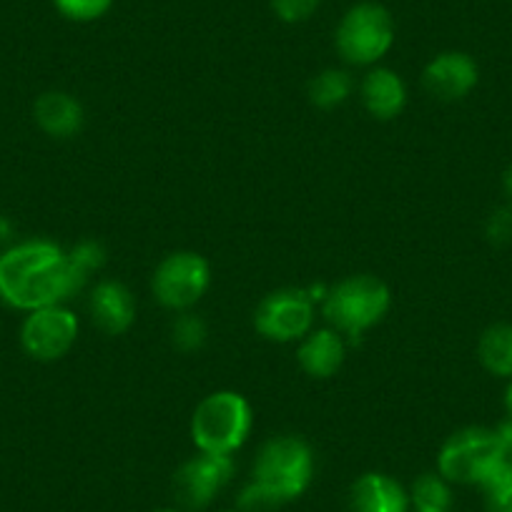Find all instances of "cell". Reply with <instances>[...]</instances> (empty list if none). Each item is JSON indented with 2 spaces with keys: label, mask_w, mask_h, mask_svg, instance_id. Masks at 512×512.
Returning a JSON list of instances; mask_svg holds the SVG:
<instances>
[{
  "label": "cell",
  "mask_w": 512,
  "mask_h": 512,
  "mask_svg": "<svg viewBox=\"0 0 512 512\" xmlns=\"http://www.w3.org/2000/svg\"><path fill=\"white\" fill-rule=\"evenodd\" d=\"M505 457H507V460H510V462H512V452H510V455H505Z\"/></svg>",
  "instance_id": "obj_31"
},
{
  "label": "cell",
  "mask_w": 512,
  "mask_h": 512,
  "mask_svg": "<svg viewBox=\"0 0 512 512\" xmlns=\"http://www.w3.org/2000/svg\"><path fill=\"white\" fill-rule=\"evenodd\" d=\"M174 344L184 352H191V349H199L206 339V327L199 317L194 314H184V317L176 319L174 324Z\"/></svg>",
  "instance_id": "obj_21"
},
{
  "label": "cell",
  "mask_w": 512,
  "mask_h": 512,
  "mask_svg": "<svg viewBox=\"0 0 512 512\" xmlns=\"http://www.w3.org/2000/svg\"><path fill=\"white\" fill-rule=\"evenodd\" d=\"M86 279L76 272L68 251L46 239L21 241L0 251V299L21 312L63 304L81 292Z\"/></svg>",
  "instance_id": "obj_1"
},
{
  "label": "cell",
  "mask_w": 512,
  "mask_h": 512,
  "mask_svg": "<svg viewBox=\"0 0 512 512\" xmlns=\"http://www.w3.org/2000/svg\"><path fill=\"white\" fill-rule=\"evenodd\" d=\"M224 512H236V510H224Z\"/></svg>",
  "instance_id": "obj_32"
},
{
  "label": "cell",
  "mask_w": 512,
  "mask_h": 512,
  "mask_svg": "<svg viewBox=\"0 0 512 512\" xmlns=\"http://www.w3.org/2000/svg\"><path fill=\"white\" fill-rule=\"evenodd\" d=\"M422 81L432 96L442 98V101H460L477 86L480 68H477L475 58L467 53L447 51L427 63Z\"/></svg>",
  "instance_id": "obj_11"
},
{
  "label": "cell",
  "mask_w": 512,
  "mask_h": 512,
  "mask_svg": "<svg viewBox=\"0 0 512 512\" xmlns=\"http://www.w3.org/2000/svg\"><path fill=\"white\" fill-rule=\"evenodd\" d=\"M33 118L43 134L53 139H71L83 126V106L63 91H48L38 96L33 106Z\"/></svg>",
  "instance_id": "obj_14"
},
{
  "label": "cell",
  "mask_w": 512,
  "mask_h": 512,
  "mask_svg": "<svg viewBox=\"0 0 512 512\" xmlns=\"http://www.w3.org/2000/svg\"><path fill=\"white\" fill-rule=\"evenodd\" d=\"M505 191H507V196L512 199V166L505 171Z\"/></svg>",
  "instance_id": "obj_29"
},
{
  "label": "cell",
  "mask_w": 512,
  "mask_h": 512,
  "mask_svg": "<svg viewBox=\"0 0 512 512\" xmlns=\"http://www.w3.org/2000/svg\"><path fill=\"white\" fill-rule=\"evenodd\" d=\"M211 269L204 256L194 251H176L166 256L154 274V294L164 307L189 309L209 289Z\"/></svg>",
  "instance_id": "obj_7"
},
{
  "label": "cell",
  "mask_w": 512,
  "mask_h": 512,
  "mask_svg": "<svg viewBox=\"0 0 512 512\" xmlns=\"http://www.w3.org/2000/svg\"><path fill=\"white\" fill-rule=\"evenodd\" d=\"M390 289L382 279L359 274V277L344 279L342 284L327 292L324 297V317L337 332L359 337L364 329L382 322L390 312Z\"/></svg>",
  "instance_id": "obj_4"
},
{
  "label": "cell",
  "mask_w": 512,
  "mask_h": 512,
  "mask_svg": "<svg viewBox=\"0 0 512 512\" xmlns=\"http://www.w3.org/2000/svg\"><path fill=\"white\" fill-rule=\"evenodd\" d=\"M91 317L106 334H123L136 319L134 294L121 282H101L91 294Z\"/></svg>",
  "instance_id": "obj_13"
},
{
  "label": "cell",
  "mask_w": 512,
  "mask_h": 512,
  "mask_svg": "<svg viewBox=\"0 0 512 512\" xmlns=\"http://www.w3.org/2000/svg\"><path fill=\"white\" fill-rule=\"evenodd\" d=\"M68 256H71V264L76 267V272L81 274L86 282L88 274L101 269L103 262H106V251H103V246L96 244V241H81L76 249L68 251Z\"/></svg>",
  "instance_id": "obj_22"
},
{
  "label": "cell",
  "mask_w": 512,
  "mask_h": 512,
  "mask_svg": "<svg viewBox=\"0 0 512 512\" xmlns=\"http://www.w3.org/2000/svg\"><path fill=\"white\" fill-rule=\"evenodd\" d=\"M485 497V512H512V485Z\"/></svg>",
  "instance_id": "obj_26"
},
{
  "label": "cell",
  "mask_w": 512,
  "mask_h": 512,
  "mask_svg": "<svg viewBox=\"0 0 512 512\" xmlns=\"http://www.w3.org/2000/svg\"><path fill=\"white\" fill-rule=\"evenodd\" d=\"M234 475V460L231 455H211V452H199L189 462L176 470L174 475V495L189 510H201L209 505L221 492V487L229 485Z\"/></svg>",
  "instance_id": "obj_10"
},
{
  "label": "cell",
  "mask_w": 512,
  "mask_h": 512,
  "mask_svg": "<svg viewBox=\"0 0 512 512\" xmlns=\"http://www.w3.org/2000/svg\"><path fill=\"white\" fill-rule=\"evenodd\" d=\"M156 512H176V510H156Z\"/></svg>",
  "instance_id": "obj_30"
},
{
  "label": "cell",
  "mask_w": 512,
  "mask_h": 512,
  "mask_svg": "<svg viewBox=\"0 0 512 512\" xmlns=\"http://www.w3.org/2000/svg\"><path fill=\"white\" fill-rule=\"evenodd\" d=\"M314 322V299L304 289H279L269 294L254 314L259 334L272 342L304 337Z\"/></svg>",
  "instance_id": "obj_9"
},
{
  "label": "cell",
  "mask_w": 512,
  "mask_h": 512,
  "mask_svg": "<svg viewBox=\"0 0 512 512\" xmlns=\"http://www.w3.org/2000/svg\"><path fill=\"white\" fill-rule=\"evenodd\" d=\"M11 239V224L6 219H0V241Z\"/></svg>",
  "instance_id": "obj_28"
},
{
  "label": "cell",
  "mask_w": 512,
  "mask_h": 512,
  "mask_svg": "<svg viewBox=\"0 0 512 512\" xmlns=\"http://www.w3.org/2000/svg\"><path fill=\"white\" fill-rule=\"evenodd\" d=\"M502 457H505V452H502L495 430L465 427L442 445L437 465H440V475L447 482L480 485L485 472Z\"/></svg>",
  "instance_id": "obj_6"
},
{
  "label": "cell",
  "mask_w": 512,
  "mask_h": 512,
  "mask_svg": "<svg viewBox=\"0 0 512 512\" xmlns=\"http://www.w3.org/2000/svg\"><path fill=\"white\" fill-rule=\"evenodd\" d=\"M505 410H507V420H512V379L505 390Z\"/></svg>",
  "instance_id": "obj_27"
},
{
  "label": "cell",
  "mask_w": 512,
  "mask_h": 512,
  "mask_svg": "<svg viewBox=\"0 0 512 512\" xmlns=\"http://www.w3.org/2000/svg\"><path fill=\"white\" fill-rule=\"evenodd\" d=\"M53 6L68 21L91 23L111 11L113 0H53Z\"/></svg>",
  "instance_id": "obj_20"
},
{
  "label": "cell",
  "mask_w": 512,
  "mask_h": 512,
  "mask_svg": "<svg viewBox=\"0 0 512 512\" xmlns=\"http://www.w3.org/2000/svg\"><path fill=\"white\" fill-rule=\"evenodd\" d=\"M487 236L495 244H507L512 241V209H497L487 221Z\"/></svg>",
  "instance_id": "obj_25"
},
{
  "label": "cell",
  "mask_w": 512,
  "mask_h": 512,
  "mask_svg": "<svg viewBox=\"0 0 512 512\" xmlns=\"http://www.w3.org/2000/svg\"><path fill=\"white\" fill-rule=\"evenodd\" d=\"M239 507L241 512H274L282 507V502L277 500L274 495H269L262 485H246L239 495Z\"/></svg>",
  "instance_id": "obj_24"
},
{
  "label": "cell",
  "mask_w": 512,
  "mask_h": 512,
  "mask_svg": "<svg viewBox=\"0 0 512 512\" xmlns=\"http://www.w3.org/2000/svg\"><path fill=\"white\" fill-rule=\"evenodd\" d=\"M349 505L352 512H407L410 495L395 477L367 472L352 485Z\"/></svg>",
  "instance_id": "obj_12"
},
{
  "label": "cell",
  "mask_w": 512,
  "mask_h": 512,
  "mask_svg": "<svg viewBox=\"0 0 512 512\" xmlns=\"http://www.w3.org/2000/svg\"><path fill=\"white\" fill-rule=\"evenodd\" d=\"M410 500L415 502L417 512H450L452 505V490L450 482L442 475H427L417 477L412 485Z\"/></svg>",
  "instance_id": "obj_18"
},
{
  "label": "cell",
  "mask_w": 512,
  "mask_h": 512,
  "mask_svg": "<svg viewBox=\"0 0 512 512\" xmlns=\"http://www.w3.org/2000/svg\"><path fill=\"white\" fill-rule=\"evenodd\" d=\"M314 477L312 447L302 437H274L262 447L254 465V482L279 502L302 495Z\"/></svg>",
  "instance_id": "obj_3"
},
{
  "label": "cell",
  "mask_w": 512,
  "mask_h": 512,
  "mask_svg": "<svg viewBox=\"0 0 512 512\" xmlns=\"http://www.w3.org/2000/svg\"><path fill=\"white\" fill-rule=\"evenodd\" d=\"M395 43V18L379 3H357L344 13L337 28V51L354 66H369Z\"/></svg>",
  "instance_id": "obj_5"
},
{
  "label": "cell",
  "mask_w": 512,
  "mask_h": 512,
  "mask_svg": "<svg viewBox=\"0 0 512 512\" xmlns=\"http://www.w3.org/2000/svg\"><path fill=\"white\" fill-rule=\"evenodd\" d=\"M78 337V319L63 304L28 312L21 327V344L28 357L38 362H56L66 357Z\"/></svg>",
  "instance_id": "obj_8"
},
{
  "label": "cell",
  "mask_w": 512,
  "mask_h": 512,
  "mask_svg": "<svg viewBox=\"0 0 512 512\" xmlns=\"http://www.w3.org/2000/svg\"><path fill=\"white\" fill-rule=\"evenodd\" d=\"M362 98L367 111L374 118H382V121H390L397 113L405 108L407 91L402 78L397 76L390 68H374L367 73L362 83Z\"/></svg>",
  "instance_id": "obj_15"
},
{
  "label": "cell",
  "mask_w": 512,
  "mask_h": 512,
  "mask_svg": "<svg viewBox=\"0 0 512 512\" xmlns=\"http://www.w3.org/2000/svg\"><path fill=\"white\" fill-rule=\"evenodd\" d=\"M251 405L239 392H214L206 397L191 420V437L199 452L234 455L251 432Z\"/></svg>",
  "instance_id": "obj_2"
},
{
  "label": "cell",
  "mask_w": 512,
  "mask_h": 512,
  "mask_svg": "<svg viewBox=\"0 0 512 512\" xmlns=\"http://www.w3.org/2000/svg\"><path fill=\"white\" fill-rule=\"evenodd\" d=\"M482 367L495 377H512V324H492L477 344Z\"/></svg>",
  "instance_id": "obj_17"
},
{
  "label": "cell",
  "mask_w": 512,
  "mask_h": 512,
  "mask_svg": "<svg viewBox=\"0 0 512 512\" xmlns=\"http://www.w3.org/2000/svg\"><path fill=\"white\" fill-rule=\"evenodd\" d=\"M344 362V342L337 329L312 332L299 347V364L312 377H332Z\"/></svg>",
  "instance_id": "obj_16"
},
{
  "label": "cell",
  "mask_w": 512,
  "mask_h": 512,
  "mask_svg": "<svg viewBox=\"0 0 512 512\" xmlns=\"http://www.w3.org/2000/svg\"><path fill=\"white\" fill-rule=\"evenodd\" d=\"M322 0H272V11L284 23H302L317 13Z\"/></svg>",
  "instance_id": "obj_23"
},
{
  "label": "cell",
  "mask_w": 512,
  "mask_h": 512,
  "mask_svg": "<svg viewBox=\"0 0 512 512\" xmlns=\"http://www.w3.org/2000/svg\"><path fill=\"white\" fill-rule=\"evenodd\" d=\"M349 91H352V78H349V73L337 71V68H329V71L319 73L309 83V98L319 108L339 106V103L347 101Z\"/></svg>",
  "instance_id": "obj_19"
}]
</instances>
